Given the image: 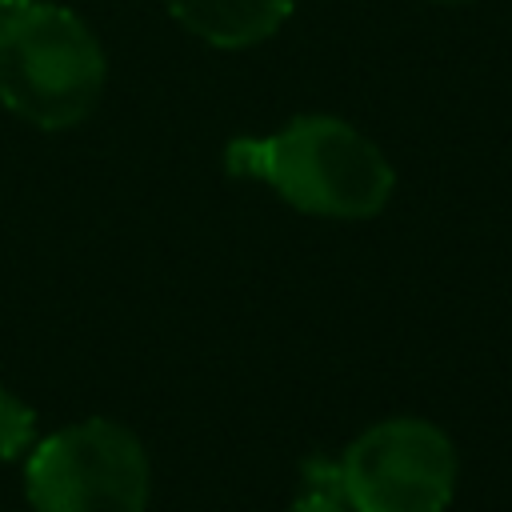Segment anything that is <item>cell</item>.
<instances>
[{"mask_svg":"<svg viewBox=\"0 0 512 512\" xmlns=\"http://www.w3.org/2000/svg\"><path fill=\"white\" fill-rule=\"evenodd\" d=\"M232 176L268 184L288 208L320 220H368L396 188L388 156L348 120L328 112L292 116L268 136H236L224 148Z\"/></svg>","mask_w":512,"mask_h":512,"instance_id":"cell-1","label":"cell"},{"mask_svg":"<svg viewBox=\"0 0 512 512\" xmlns=\"http://www.w3.org/2000/svg\"><path fill=\"white\" fill-rule=\"evenodd\" d=\"M108 60L96 32L64 4L0 12V104L44 132L88 120L104 96Z\"/></svg>","mask_w":512,"mask_h":512,"instance_id":"cell-2","label":"cell"},{"mask_svg":"<svg viewBox=\"0 0 512 512\" xmlns=\"http://www.w3.org/2000/svg\"><path fill=\"white\" fill-rule=\"evenodd\" d=\"M24 496L32 512H148L152 464L128 424L88 416L32 448Z\"/></svg>","mask_w":512,"mask_h":512,"instance_id":"cell-3","label":"cell"},{"mask_svg":"<svg viewBox=\"0 0 512 512\" xmlns=\"http://www.w3.org/2000/svg\"><path fill=\"white\" fill-rule=\"evenodd\" d=\"M336 468V488L352 512H444L456 496V444L420 416H392L364 428Z\"/></svg>","mask_w":512,"mask_h":512,"instance_id":"cell-4","label":"cell"},{"mask_svg":"<svg viewBox=\"0 0 512 512\" xmlns=\"http://www.w3.org/2000/svg\"><path fill=\"white\" fill-rule=\"evenodd\" d=\"M172 20L208 48H256L284 28L292 0H164Z\"/></svg>","mask_w":512,"mask_h":512,"instance_id":"cell-5","label":"cell"},{"mask_svg":"<svg viewBox=\"0 0 512 512\" xmlns=\"http://www.w3.org/2000/svg\"><path fill=\"white\" fill-rule=\"evenodd\" d=\"M36 444V412L0 384V460H16Z\"/></svg>","mask_w":512,"mask_h":512,"instance_id":"cell-6","label":"cell"},{"mask_svg":"<svg viewBox=\"0 0 512 512\" xmlns=\"http://www.w3.org/2000/svg\"><path fill=\"white\" fill-rule=\"evenodd\" d=\"M304 480H308V488L292 500L288 512H352L348 500H344L340 488H336V468H332V460H308V464H304Z\"/></svg>","mask_w":512,"mask_h":512,"instance_id":"cell-7","label":"cell"},{"mask_svg":"<svg viewBox=\"0 0 512 512\" xmlns=\"http://www.w3.org/2000/svg\"><path fill=\"white\" fill-rule=\"evenodd\" d=\"M20 4H36V0H0V12L4 8H20Z\"/></svg>","mask_w":512,"mask_h":512,"instance_id":"cell-8","label":"cell"},{"mask_svg":"<svg viewBox=\"0 0 512 512\" xmlns=\"http://www.w3.org/2000/svg\"><path fill=\"white\" fill-rule=\"evenodd\" d=\"M432 4H472V0H432Z\"/></svg>","mask_w":512,"mask_h":512,"instance_id":"cell-9","label":"cell"}]
</instances>
